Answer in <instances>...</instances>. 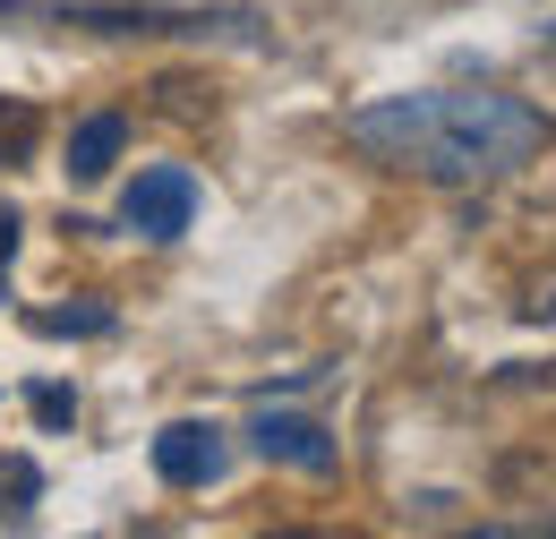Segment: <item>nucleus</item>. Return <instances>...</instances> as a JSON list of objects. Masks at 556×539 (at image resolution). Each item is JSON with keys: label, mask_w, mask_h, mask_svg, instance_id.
<instances>
[{"label": "nucleus", "mask_w": 556, "mask_h": 539, "mask_svg": "<svg viewBox=\"0 0 556 539\" xmlns=\"http://www.w3.org/2000/svg\"><path fill=\"white\" fill-rule=\"evenodd\" d=\"M35 497H43V472H35L26 454H9V463H0V514H9V523H26V514H35Z\"/></svg>", "instance_id": "6"}, {"label": "nucleus", "mask_w": 556, "mask_h": 539, "mask_svg": "<svg viewBox=\"0 0 556 539\" xmlns=\"http://www.w3.org/2000/svg\"><path fill=\"white\" fill-rule=\"evenodd\" d=\"M121 146H129V121H121V112L77 121V137H70V180H103V172L121 163Z\"/></svg>", "instance_id": "5"}, {"label": "nucleus", "mask_w": 556, "mask_h": 539, "mask_svg": "<svg viewBox=\"0 0 556 539\" xmlns=\"http://www.w3.org/2000/svg\"><path fill=\"white\" fill-rule=\"evenodd\" d=\"M496 386H556V360L548 368H496Z\"/></svg>", "instance_id": "9"}, {"label": "nucleus", "mask_w": 556, "mask_h": 539, "mask_svg": "<svg viewBox=\"0 0 556 539\" xmlns=\"http://www.w3.org/2000/svg\"><path fill=\"white\" fill-rule=\"evenodd\" d=\"M548 43H556V26H548Z\"/></svg>", "instance_id": "12"}, {"label": "nucleus", "mask_w": 556, "mask_h": 539, "mask_svg": "<svg viewBox=\"0 0 556 539\" xmlns=\"http://www.w3.org/2000/svg\"><path fill=\"white\" fill-rule=\"evenodd\" d=\"M522 317H556V291H540V300H522Z\"/></svg>", "instance_id": "11"}, {"label": "nucleus", "mask_w": 556, "mask_h": 539, "mask_svg": "<svg viewBox=\"0 0 556 539\" xmlns=\"http://www.w3.org/2000/svg\"><path fill=\"white\" fill-rule=\"evenodd\" d=\"M35 335H112V309H35Z\"/></svg>", "instance_id": "7"}, {"label": "nucleus", "mask_w": 556, "mask_h": 539, "mask_svg": "<svg viewBox=\"0 0 556 539\" xmlns=\"http://www.w3.org/2000/svg\"><path fill=\"white\" fill-rule=\"evenodd\" d=\"M9 258H17V214L0 205V266H9Z\"/></svg>", "instance_id": "10"}, {"label": "nucleus", "mask_w": 556, "mask_h": 539, "mask_svg": "<svg viewBox=\"0 0 556 539\" xmlns=\"http://www.w3.org/2000/svg\"><path fill=\"white\" fill-rule=\"evenodd\" d=\"M249 446H257L266 463H291V472H334V437H326L317 419H300V411H257Z\"/></svg>", "instance_id": "4"}, {"label": "nucleus", "mask_w": 556, "mask_h": 539, "mask_svg": "<svg viewBox=\"0 0 556 539\" xmlns=\"http://www.w3.org/2000/svg\"><path fill=\"white\" fill-rule=\"evenodd\" d=\"M556 137V121L522 95L496 86H428V95H386L351 112V146L412 172L428 189H480L522 172L540 146Z\"/></svg>", "instance_id": "1"}, {"label": "nucleus", "mask_w": 556, "mask_h": 539, "mask_svg": "<svg viewBox=\"0 0 556 539\" xmlns=\"http://www.w3.org/2000/svg\"><path fill=\"white\" fill-rule=\"evenodd\" d=\"M35 419H43V428L77 419V394H70V386H35Z\"/></svg>", "instance_id": "8"}, {"label": "nucleus", "mask_w": 556, "mask_h": 539, "mask_svg": "<svg viewBox=\"0 0 556 539\" xmlns=\"http://www.w3.org/2000/svg\"><path fill=\"white\" fill-rule=\"evenodd\" d=\"M189 214H198V180L180 172V163H154L129 180V198H121V223L146 231V240H180L189 231Z\"/></svg>", "instance_id": "2"}, {"label": "nucleus", "mask_w": 556, "mask_h": 539, "mask_svg": "<svg viewBox=\"0 0 556 539\" xmlns=\"http://www.w3.org/2000/svg\"><path fill=\"white\" fill-rule=\"evenodd\" d=\"M154 472H163V488H206L223 472V428L214 419H172L154 437Z\"/></svg>", "instance_id": "3"}]
</instances>
